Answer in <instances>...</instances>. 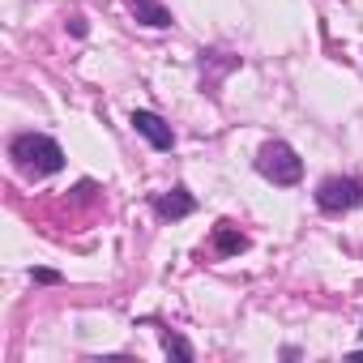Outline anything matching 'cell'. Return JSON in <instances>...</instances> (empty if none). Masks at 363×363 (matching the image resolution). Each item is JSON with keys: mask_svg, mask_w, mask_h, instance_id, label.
I'll return each instance as SVG.
<instances>
[{"mask_svg": "<svg viewBox=\"0 0 363 363\" xmlns=\"http://www.w3.org/2000/svg\"><path fill=\"white\" fill-rule=\"evenodd\" d=\"M9 158L26 179H48V175L65 171V150L48 133H18L9 141Z\"/></svg>", "mask_w": 363, "mask_h": 363, "instance_id": "obj_1", "label": "cell"}, {"mask_svg": "<svg viewBox=\"0 0 363 363\" xmlns=\"http://www.w3.org/2000/svg\"><path fill=\"white\" fill-rule=\"evenodd\" d=\"M128 124H133V128H137V133H141V137H145L154 150H171V145H175V133H171V124H167L158 111H145V107H137Z\"/></svg>", "mask_w": 363, "mask_h": 363, "instance_id": "obj_5", "label": "cell"}, {"mask_svg": "<svg viewBox=\"0 0 363 363\" xmlns=\"http://www.w3.org/2000/svg\"><path fill=\"white\" fill-rule=\"evenodd\" d=\"M128 5H133V18H137L141 26H154V30L175 26V18H171V9L162 5V0H128Z\"/></svg>", "mask_w": 363, "mask_h": 363, "instance_id": "obj_6", "label": "cell"}, {"mask_svg": "<svg viewBox=\"0 0 363 363\" xmlns=\"http://www.w3.org/2000/svg\"><path fill=\"white\" fill-rule=\"evenodd\" d=\"M150 206H154V214H158L162 223H179V218H189V214L197 210V197H193L184 184H175L171 193H158Z\"/></svg>", "mask_w": 363, "mask_h": 363, "instance_id": "obj_4", "label": "cell"}, {"mask_svg": "<svg viewBox=\"0 0 363 363\" xmlns=\"http://www.w3.org/2000/svg\"><path fill=\"white\" fill-rule=\"evenodd\" d=\"M69 30H73V35L82 39V35H86V18H69Z\"/></svg>", "mask_w": 363, "mask_h": 363, "instance_id": "obj_10", "label": "cell"}, {"mask_svg": "<svg viewBox=\"0 0 363 363\" xmlns=\"http://www.w3.org/2000/svg\"><path fill=\"white\" fill-rule=\"evenodd\" d=\"M363 206V179L354 175H325L316 184V210L320 214H350Z\"/></svg>", "mask_w": 363, "mask_h": 363, "instance_id": "obj_3", "label": "cell"}, {"mask_svg": "<svg viewBox=\"0 0 363 363\" xmlns=\"http://www.w3.org/2000/svg\"><path fill=\"white\" fill-rule=\"evenodd\" d=\"M210 244H214V252H218V257H240V252L248 248V235H244L235 223H218Z\"/></svg>", "mask_w": 363, "mask_h": 363, "instance_id": "obj_7", "label": "cell"}, {"mask_svg": "<svg viewBox=\"0 0 363 363\" xmlns=\"http://www.w3.org/2000/svg\"><path fill=\"white\" fill-rule=\"evenodd\" d=\"M158 337H162V350H167V354H175L179 363H193V359H197V350H193V342H189L184 333H175V329H162Z\"/></svg>", "mask_w": 363, "mask_h": 363, "instance_id": "obj_8", "label": "cell"}, {"mask_svg": "<svg viewBox=\"0 0 363 363\" xmlns=\"http://www.w3.org/2000/svg\"><path fill=\"white\" fill-rule=\"evenodd\" d=\"M359 354H363V346H359Z\"/></svg>", "mask_w": 363, "mask_h": 363, "instance_id": "obj_11", "label": "cell"}, {"mask_svg": "<svg viewBox=\"0 0 363 363\" xmlns=\"http://www.w3.org/2000/svg\"><path fill=\"white\" fill-rule=\"evenodd\" d=\"M30 278H35V282H43V286H56V282H60V274H56V269H30Z\"/></svg>", "mask_w": 363, "mask_h": 363, "instance_id": "obj_9", "label": "cell"}, {"mask_svg": "<svg viewBox=\"0 0 363 363\" xmlns=\"http://www.w3.org/2000/svg\"><path fill=\"white\" fill-rule=\"evenodd\" d=\"M252 167H257L261 179H269L274 189H295L299 179H303V158H299L286 141H278V137L257 150V162H252Z\"/></svg>", "mask_w": 363, "mask_h": 363, "instance_id": "obj_2", "label": "cell"}]
</instances>
